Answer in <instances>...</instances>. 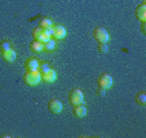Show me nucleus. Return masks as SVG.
I'll use <instances>...</instances> for the list:
<instances>
[{
  "label": "nucleus",
  "instance_id": "nucleus-15",
  "mask_svg": "<svg viewBox=\"0 0 146 138\" xmlns=\"http://www.w3.org/2000/svg\"><path fill=\"white\" fill-rule=\"evenodd\" d=\"M30 49H31V52H34V53H41L43 52V43L38 42V40L34 39L33 42L30 43Z\"/></svg>",
  "mask_w": 146,
  "mask_h": 138
},
{
  "label": "nucleus",
  "instance_id": "nucleus-3",
  "mask_svg": "<svg viewBox=\"0 0 146 138\" xmlns=\"http://www.w3.org/2000/svg\"><path fill=\"white\" fill-rule=\"evenodd\" d=\"M93 38L98 43H108L109 39H110V35H109V31L105 27L98 26V27H96L93 30Z\"/></svg>",
  "mask_w": 146,
  "mask_h": 138
},
{
  "label": "nucleus",
  "instance_id": "nucleus-11",
  "mask_svg": "<svg viewBox=\"0 0 146 138\" xmlns=\"http://www.w3.org/2000/svg\"><path fill=\"white\" fill-rule=\"evenodd\" d=\"M136 18L140 21V22H143V21H146V4L145 3H141L140 5L136 8Z\"/></svg>",
  "mask_w": 146,
  "mask_h": 138
},
{
  "label": "nucleus",
  "instance_id": "nucleus-1",
  "mask_svg": "<svg viewBox=\"0 0 146 138\" xmlns=\"http://www.w3.org/2000/svg\"><path fill=\"white\" fill-rule=\"evenodd\" d=\"M23 81L26 85L29 86H36L41 81V75L39 72V70L35 71H26L23 75Z\"/></svg>",
  "mask_w": 146,
  "mask_h": 138
},
{
  "label": "nucleus",
  "instance_id": "nucleus-18",
  "mask_svg": "<svg viewBox=\"0 0 146 138\" xmlns=\"http://www.w3.org/2000/svg\"><path fill=\"white\" fill-rule=\"evenodd\" d=\"M98 52L100 53H108L109 52L108 43H98Z\"/></svg>",
  "mask_w": 146,
  "mask_h": 138
},
{
  "label": "nucleus",
  "instance_id": "nucleus-4",
  "mask_svg": "<svg viewBox=\"0 0 146 138\" xmlns=\"http://www.w3.org/2000/svg\"><path fill=\"white\" fill-rule=\"evenodd\" d=\"M67 31L66 28L64 27L62 25H53L52 27V38L54 40H61V39H64L66 36Z\"/></svg>",
  "mask_w": 146,
  "mask_h": 138
},
{
  "label": "nucleus",
  "instance_id": "nucleus-10",
  "mask_svg": "<svg viewBox=\"0 0 146 138\" xmlns=\"http://www.w3.org/2000/svg\"><path fill=\"white\" fill-rule=\"evenodd\" d=\"M1 57H3V59L5 62H14L16 61V58H17V53L16 50L13 49V48H9V49L4 50V52H1Z\"/></svg>",
  "mask_w": 146,
  "mask_h": 138
},
{
  "label": "nucleus",
  "instance_id": "nucleus-5",
  "mask_svg": "<svg viewBox=\"0 0 146 138\" xmlns=\"http://www.w3.org/2000/svg\"><path fill=\"white\" fill-rule=\"evenodd\" d=\"M98 86L104 89H109L113 86V77L109 74H101L98 77Z\"/></svg>",
  "mask_w": 146,
  "mask_h": 138
},
{
  "label": "nucleus",
  "instance_id": "nucleus-13",
  "mask_svg": "<svg viewBox=\"0 0 146 138\" xmlns=\"http://www.w3.org/2000/svg\"><path fill=\"white\" fill-rule=\"evenodd\" d=\"M56 48H57V44H56V40L53 38H50L48 42L43 43V50H45V52H53Z\"/></svg>",
  "mask_w": 146,
  "mask_h": 138
},
{
  "label": "nucleus",
  "instance_id": "nucleus-19",
  "mask_svg": "<svg viewBox=\"0 0 146 138\" xmlns=\"http://www.w3.org/2000/svg\"><path fill=\"white\" fill-rule=\"evenodd\" d=\"M49 69V65L48 63H45V62H43V63H40V66H39V72H45L47 70Z\"/></svg>",
  "mask_w": 146,
  "mask_h": 138
},
{
  "label": "nucleus",
  "instance_id": "nucleus-9",
  "mask_svg": "<svg viewBox=\"0 0 146 138\" xmlns=\"http://www.w3.org/2000/svg\"><path fill=\"white\" fill-rule=\"evenodd\" d=\"M39 66H40V62L34 57H30L26 59L25 62V69L26 71H35V70H39Z\"/></svg>",
  "mask_w": 146,
  "mask_h": 138
},
{
  "label": "nucleus",
  "instance_id": "nucleus-16",
  "mask_svg": "<svg viewBox=\"0 0 146 138\" xmlns=\"http://www.w3.org/2000/svg\"><path fill=\"white\" fill-rule=\"evenodd\" d=\"M135 101L138 106H145L146 105V94L145 92H140V93L136 94L135 97Z\"/></svg>",
  "mask_w": 146,
  "mask_h": 138
},
{
  "label": "nucleus",
  "instance_id": "nucleus-17",
  "mask_svg": "<svg viewBox=\"0 0 146 138\" xmlns=\"http://www.w3.org/2000/svg\"><path fill=\"white\" fill-rule=\"evenodd\" d=\"M9 48H12L11 42H8V40H3V42H0V52H4V50L9 49Z\"/></svg>",
  "mask_w": 146,
  "mask_h": 138
},
{
  "label": "nucleus",
  "instance_id": "nucleus-2",
  "mask_svg": "<svg viewBox=\"0 0 146 138\" xmlns=\"http://www.w3.org/2000/svg\"><path fill=\"white\" fill-rule=\"evenodd\" d=\"M69 102L72 106L75 105H80V103H84V93L80 90L79 88H74L70 90L69 93Z\"/></svg>",
  "mask_w": 146,
  "mask_h": 138
},
{
  "label": "nucleus",
  "instance_id": "nucleus-20",
  "mask_svg": "<svg viewBox=\"0 0 146 138\" xmlns=\"http://www.w3.org/2000/svg\"><path fill=\"white\" fill-rule=\"evenodd\" d=\"M97 94H98L100 97H105L106 89H104V88H101V86H98V89H97Z\"/></svg>",
  "mask_w": 146,
  "mask_h": 138
},
{
  "label": "nucleus",
  "instance_id": "nucleus-12",
  "mask_svg": "<svg viewBox=\"0 0 146 138\" xmlns=\"http://www.w3.org/2000/svg\"><path fill=\"white\" fill-rule=\"evenodd\" d=\"M72 114H74V116H76V118H84V116L87 115V107L83 105V103L75 105V106H72Z\"/></svg>",
  "mask_w": 146,
  "mask_h": 138
},
{
  "label": "nucleus",
  "instance_id": "nucleus-21",
  "mask_svg": "<svg viewBox=\"0 0 146 138\" xmlns=\"http://www.w3.org/2000/svg\"><path fill=\"white\" fill-rule=\"evenodd\" d=\"M141 32H142L143 35L146 34V22H145V21H143V22H141Z\"/></svg>",
  "mask_w": 146,
  "mask_h": 138
},
{
  "label": "nucleus",
  "instance_id": "nucleus-6",
  "mask_svg": "<svg viewBox=\"0 0 146 138\" xmlns=\"http://www.w3.org/2000/svg\"><path fill=\"white\" fill-rule=\"evenodd\" d=\"M33 36H34V39H35V40L41 42V43H45V42H48V40L50 39V36L47 35V34H45V31L43 30L41 27L34 28V30H33Z\"/></svg>",
  "mask_w": 146,
  "mask_h": 138
},
{
  "label": "nucleus",
  "instance_id": "nucleus-14",
  "mask_svg": "<svg viewBox=\"0 0 146 138\" xmlns=\"http://www.w3.org/2000/svg\"><path fill=\"white\" fill-rule=\"evenodd\" d=\"M39 27H41L43 30L53 27V21L50 18H48V17H43V18L39 19Z\"/></svg>",
  "mask_w": 146,
  "mask_h": 138
},
{
  "label": "nucleus",
  "instance_id": "nucleus-8",
  "mask_svg": "<svg viewBox=\"0 0 146 138\" xmlns=\"http://www.w3.org/2000/svg\"><path fill=\"white\" fill-rule=\"evenodd\" d=\"M64 108V105L60 100H50L49 103H48V110L53 114H60Z\"/></svg>",
  "mask_w": 146,
  "mask_h": 138
},
{
  "label": "nucleus",
  "instance_id": "nucleus-7",
  "mask_svg": "<svg viewBox=\"0 0 146 138\" xmlns=\"http://www.w3.org/2000/svg\"><path fill=\"white\" fill-rule=\"evenodd\" d=\"M40 75H41V80L45 81V83H53L57 79V72L53 69H50V67L45 72H41Z\"/></svg>",
  "mask_w": 146,
  "mask_h": 138
}]
</instances>
